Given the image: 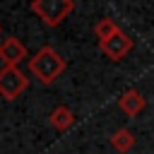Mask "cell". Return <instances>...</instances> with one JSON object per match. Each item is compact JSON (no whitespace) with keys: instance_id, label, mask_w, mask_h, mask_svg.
Here are the masks:
<instances>
[{"instance_id":"10","label":"cell","mask_w":154,"mask_h":154,"mask_svg":"<svg viewBox=\"0 0 154 154\" xmlns=\"http://www.w3.org/2000/svg\"><path fill=\"white\" fill-rule=\"evenodd\" d=\"M0 34H2V24H0Z\"/></svg>"},{"instance_id":"5","label":"cell","mask_w":154,"mask_h":154,"mask_svg":"<svg viewBox=\"0 0 154 154\" xmlns=\"http://www.w3.org/2000/svg\"><path fill=\"white\" fill-rule=\"evenodd\" d=\"M24 58H29V53H26V46L17 36L2 38V43H0V60L5 63V67H19V63Z\"/></svg>"},{"instance_id":"8","label":"cell","mask_w":154,"mask_h":154,"mask_svg":"<svg viewBox=\"0 0 154 154\" xmlns=\"http://www.w3.org/2000/svg\"><path fill=\"white\" fill-rule=\"evenodd\" d=\"M108 144H111L118 154H125V152H130V149L135 147V135H132L128 128H118V130L108 137Z\"/></svg>"},{"instance_id":"4","label":"cell","mask_w":154,"mask_h":154,"mask_svg":"<svg viewBox=\"0 0 154 154\" xmlns=\"http://www.w3.org/2000/svg\"><path fill=\"white\" fill-rule=\"evenodd\" d=\"M99 48H101V53H103L108 60L118 63V60H123V58L132 51V38H130L125 31H118L113 38H108V41L99 43Z\"/></svg>"},{"instance_id":"3","label":"cell","mask_w":154,"mask_h":154,"mask_svg":"<svg viewBox=\"0 0 154 154\" xmlns=\"http://www.w3.org/2000/svg\"><path fill=\"white\" fill-rule=\"evenodd\" d=\"M29 87V77L22 72V67H2L0 70V96L5 101L19 99Z\"/></svg>"},{"instance_id":"1","label":"cell","mask_w":154,"mask_h":154,"mask_svg":"<svg viewBox=\"0 0 154 154\" xmlns=\"http://www.w3.org/2000/svg\"><path fill=\"white\" fill-rule=\"evenodd\" d=\"M67 63L65 58L53 48V46H41L31 58H29V72L41 82V84H53L63 72H65Z\"/></svg>"},{"instance_id":"7","label":"cell","mask_w":154,"mask_h":154,"mask_svg":"<svg viewBox=\"0 0 154 154\" xmlns=\"http://www.w3.org/2000/svg\"><path fill=\"white\" fill-rule=\"evenodd\" d=\"M48 123H51V128L55 130V132H67L72 125H75V113L67 108V106H55L53 111H51V116H48Z\"/></svg>"},{"instance_id":"2","label":"cell","mask_w":154,"mask_h":154,"mask_svg":"<svg viewBox=\"0 0 154 154\" xmlns=\"http://www.w3.org/2000/svg\"><path fill=\"white\" fill-rule=\"evenodd\" d=\"M29 10L46 26H58L75 10V2L72 0H31L29 2Z\"/></svg>"},{"instance_id":"6","label":"cell","mask_w":154,"mask_h":154,"mask_svg":"<svg viewBox=\"0 0 154 154\" xmlns=\"http://www.w3.org/2000/svg\"><path fill=\"white\" fill-rule=\"evenodd\" d=\"M144 106H147V99H144V94L140 91V89H125L120 96H118V108L125 113V116H130V118H135V116H140L142 111H144Z\"/></svg>"},{"instance_id":"9","label":"cell","mask_w":154,"mask_h":154,"mask_svg":"<svg viewBox=\"0 0 154 154\" xmlns=\"http://www.w3.org/2000/svg\"><path fill=\"white\" fill-rule=\"evenodd\" d=\"M118 31H123V29H120V26H118V22H116V19H111V17H101V19L94 24V36H96V41H99V43H103V41L113 38Z\"/></svg>"}]
</instances>
